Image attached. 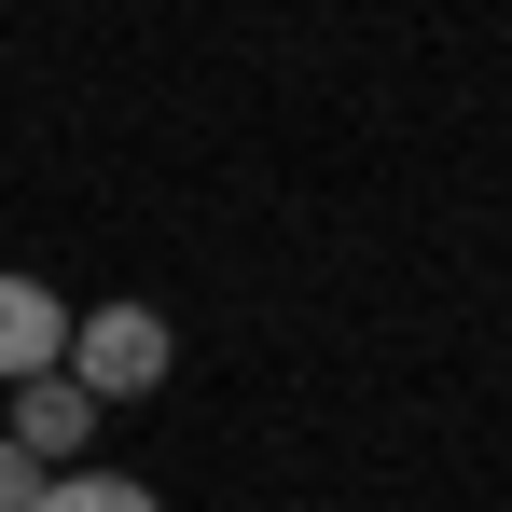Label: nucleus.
<instances>
[{"mask_svg": "<svg viewBox=\"0 0 512 512\" xmlns=\"http://www.w3.org/2000/svg\"><path fill=\"white\" fill-rule=\"evenodd\" d=\"M28 374H70V305L0 263V388H28Z\"/></svg>", "mask_w": 512, "mask_h": 512, "instance_id": "f03ea898", "label": "nucleus"}, {"mask_svg": "<svg viewBox=\"0 0 512 512\" xmlns=\"http://www.w3.org/2000/svg\"><path fill=\"white\" fill-rule=\"evenodd\" d=\"M28 512H167V499H153V485H125V471H56Z\"/></svg>", "mask_w": 512, "mask_h": 512, "instance_id": "20e7f679", "label": "nucleus"}, {"mask_svg": "<svg viewBox=\"0 0 512 512\" xmlns=\"http://www.w3.org/2000/svg\"><path fill=\"white\" fill-rule=\"evenodd\" d=\"M167 319H153V305H97V319H70V388H84L97 416H111V402H139V388H167Z\"/></svg>", "mask_w": 512, "mask_h": 512, "instance_id": "f257e3e1", "label": "nucleus"}, {"mask_svg": "<svg viewBox=\"0 0 512 512\" xmlns=\"http://www.w3.org/2000/svg\"><path fill=\"white\" fill-rule=\"evenodd\" d=\"M0 443H28L42 471H84V443H97V402L70 388V374H28V388H14V429H0Z\"/></svg>", "mask_w": 512, "mask_h": 512, "instance_id": "7ed1b4c3", "label": "nucleus"}, {"mask_svg": "<svg viewBox=\"0 0 512 512\" xmlns=\"http://www.w3.org/2000/svg\"><path fill=\"white\" fill-rule=\"evenodd\" d=\"M42 485H56V471H42L28 443H0V512H28V499H42Z\"/></svg>", "mask_w": 512, "mask_h": 512, "instance_id": "39448f33", "label": "nucleus"}]
</instances>
